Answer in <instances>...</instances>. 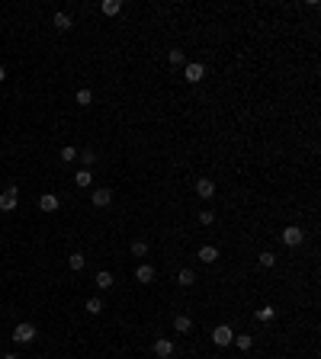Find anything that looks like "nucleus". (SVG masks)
<instances>
[{
  "instance_id": "nucleus-1",
  "label": "nucleus",
  "mask_w": 321,
  "mask_h": 359,
  "mask_svg": "<svg viewBox=\"0 0 321 359\" xmlns=\"http://www.w3.org/2000/svg\"><path fill=\"white\" fill-rule=\"evenodd\" d=\"M16 205H20V186H16V183H10V186H7V192H0V212H13Z\"/></svg>"
},
{
  "instance_id": "nucleus-2",
  "label": "nucleus",
  "mask_w": 321,
  "mask_h": 359,
  "mask_svg": "<svg viewBox=\"0 0 321 359\" xmlns=\"http://www.w3.org/2000/svg\"><path fill=\"white\" fill-rule=\"evenodd\" d=\"M13 340H16V343H32V340H36V327H32L29 321L16 324V327H13Z\"/></svg>"
},
{
  "instance_id": "nucleus-3",
  "label": "nucleus",
  "mask_w": 321,
  "mask_h": 359,
  "mask_svg": "<svg viewBox=\"0 0 321 359\" xmlns=\"http://www.w3.org/2000/svg\"><path fill=\"white\" fill-rule=\"evenodd\" d=\"M302 241H305V231H302L299 225H289V228H283V244H286V247H299Z\"/></svg>"
},
{
  "instance_id": "nucleus-4",
  "label": "nucleus",
  "mask_w": 321,
  "mask_h": 359,
  "mask_svg": "<svg viewBox=\"0 0 321 359\" xmlns=\"http://www.w3.org/2000/svg\"><path fill=\"white\" fill-rule=\"evenodd\" d=\"M231 340H235V330H231L228 324H219V327H212V343H215V346H228Z\"/></svg>"
},
{
  "instance_id": "nucleus-5",
  "label": "nucleus",
  "mask_w": 321,
  "mask_h": 359,
  "mask_svg": "<svg viewBox=\"0 0 321 359\" xmlns=\"http://www.w3.org/2000/svg\"><path fill=\"white\" fill-rule=\"evenodd\" d=\"M183 77H186L189 84H199L206 77V67L199 64V61H189V64H183Z\"/></svg>"
},
{
  "instance_id": "nucleus-6",
  "label": "nucleus",
  "mask_w": 321,
  "mask_h": 359,
  "mask_svg": "<svg viewBox=\"0 0 321 359\" xmlns=\"http://www.w3.org/2000/svg\"><path fill=\"white\" fill-rule=\"evenodd\" d=\"M154 356H158V359H170L173 356V340H167V337L154 340Z\"/></svg>"
},
{
  "instance_id": "nucleus-7",
  "label": "nucleus",
  "mask_w": 321,
  "mask_h": 359,
  "mask_svg": "<svg viewBox=\"0 0 321 359\" xmlns=\"http://www.w3.org/2000/svg\"><path fill=\"white\" fill-rule=\"evenodd\" d=\"M196 196L199 199H212L215 196V183L212 180H196Z\"/></svg>"
},
{
  "instance_id": "nucleus-8",
  "label": "nucleus",
  "mask_w": 321,
  "mask_h": 359,
  "mask_svg": "<svg viewBox=\"0 0 321 359\" xmlns=\"http://www.w3.org/2000/svg\"><path fill=\"white\" fill-rule=\"evenodd\" d=\"M58 205H61V202H58L55 192H45V196L39 199V208H42V212H58Z\"/></svg>"
},
{
  "instance_id": "nucleus-9",
  "label": "nucleus",
  "mask_w": 321,
  "mask_h": 359,
  "mask_svg": "<svg viewBox=\"0 0 321 359\" xmlns=\"http://www.w3.org/2000/svg\"><path fill=\"white\" fill-rule=\"evenodd\" d=\"M173 330H177V334H189V330H193V321H189L186 314H173Z\"/></svg>"
},
{
  "instance_id": "nucleus-10",
  "label": "nucleus",
  "mask_w": 321,
  "mask_h": 359,
  "mask_svg": "<svg viewBox=\"0 0 321 359\" xmlns=\"http://www.w3.org/2000/svg\"><path fill=\"white\" fill-rule=\"evenodd\" d=\"M112 202V192L109 189H93V205L97 208H106Z\"/></svg>"
},
{
  "instance_id": "nucleus-11",
  "label": "nucleus",
  "mask_w": 321,
  "mask_h": 359,
  "mask_svg": "<svg viewBox=\"0 0 321 359\" xmlns=\"http://www.w3.org/2000/svg\"><path fill=\"white\" fill-rule=\"evenodd\" d=\"M135 279H138V282H154V266L151 263H142V266L135 269Z\"/></svg>"
},
{
  "instance_id": "nucleus-12",
  "label": "nucleus",
  "mask_w": 321,
  "mask_h": 359,
  "mask_svg": "<svg viewBox=\"0 0 321 359\" xmlns=\"http://www.w3.org/2000/svg\"><path fill=\"white\" fill-rule=\"evenodd\" d=\"M51 23H55V29H61V32H68V29H71V16H68V13H61V10H58L55 16H51Z\"/></svg>"
},
{
  "instance_id": "nucleus-13",
  "label": "nucleus",
  "mask_w": 321,
  "mask_h": 359,
  "mask_svg": "<svg viewBox=\"0 0 321 359\" xmlns=\"http://www.w3.org/2000/svg\"><path fill=\"white\" fill-rule=\"evenodd\" d=\"M199 260H203V263H215V260H219V250L206 244V247H199Z\"/></svg>"
},
{
  "instance_id": "nucleus-14",
  "label": "nucleus",
  "mask_w": 321,
  "mask_h": 359,
  "mask_svg": "<svg viewBox=\"0 0 321 359\" xmlns=\"http://www.w3.org/2000/svg\"><path fill=\"white\" fill-rule=\"evenodd\" d=\"M77 157H81V164H84V170H90L93 164H97V151H90V148H87V151H77Z\"/></svg>"
},
{
  "instance_id": "nucleus-15",
  "label": "nucleus",
  "mask_w": 321,
  "mask_h": 359,
  "mask_svg": "<svg viewBox=\"0 0 321 359\" xmlns=\"http://www.w3.org/2000/svg\"><path fill=\"white\" fill-rule=\"evenodd\" d=\"M196 282V273L193 269H180V276H177V285H183V289H189Z\"/></svg>"
},
{
  "instance_id": "nucleus-16",
  "label": "nucleus",
  "mask_w": 321,
  "mask_h": 359,
  "mask_svg": "<svg viewBox=\"0 0 321 359\" xmlns=\"http://www.w3.org/2000/svg\"><path fill=\"white\" fill-rule=\"evenodd\" d=\"M167 61H170V67H180V64H186V55L180 48H173V51H167Z\"/></svg>"
},
{
  "instance_id": "nucleus-17",
  "label": "nucleus",
  "mask_w": 321,
  "mask_h": 359,
  "mask_svg": "<svg viewBox=\"0 0 321 359\" xmlns=\"http://www.w3.org/2000/svg\"><path fill=\"white\" fill-rule=\"evenodd\" d=\"M68 263H71L74 273H81V269L87 266V260H84V253H71V257H68Z\"/></svg>"
},
{
  "instance_id": "nucleus-18",
  "label": "nucleus",
  "mask_w": 321,
  "mask_h": 359,
  "mask_svg": "<svg viewBox=\"0 0 321 359\" xmlns=\"http://www.w3.org/2000/svg\"><path fill=\"white\" fill-rule=\"evenodd\" d=\"M97 289H112V273L100 269V273H97Z\"/></svg>"
},
{
  "instance_id": "nucleus-19",
  "label": "nucleus",
  "mask_w": 321,
  "mask_h": 359,
  "mask_svg": "<svg viewBox=\"0 0 321 359\" xmlns=\"http://www.w3.org/2000/svg\"><path fill=\"white\" fill-rule=\"evenodd\" d=\"M119 10H122V4H119V0H103V13H106V16H116Z\"/></svg>"
},
{
  "instance_id": "nucleus-20",
  "label": "nucleus",
  "mask_w": 321,
  "mask_h": 359,
  "mask_svg": "<svg viewBox=\"0 0 321 359\" xmlns=\"http://www.w3.org/2000/svg\"><path fill=\"white\" fill-rule=\"evenodd\" d=\"M231 343H238V349H250V346H254V337H250V334H238Z\"/></svg>"
},
{
  "instance_id": "nucleus-21",
  "label": "nucleus",
  "mask_w": 321,
  "mask_h": 359,
  "mask_svg": "<svg viewBox=\"0 0 321 359\" xmlns=\"http://www.w3.org/2000/svg\"><path fill=\"white\" fill-rule=\"evenodd\" d=\"M74 100H77V106H90V103H93V93L84 87V90H77V96H74Z\"/></svg>"
},
{
  "instance_id": "nucleus-22",
  "label": "nucleus",
  "mask_w": 321,
  "mask_h": 359,
  "mask_svg": "<svg viewBox=\"0 0 321 359\" xmlns=\"http://www.w3.org/2000/svg\"><path fill=\"white\" fill-rule=\"evenodd\" d=\"M257 318L260 321H273L276 318V308H273V305H264V308H257Z\"/></svg>"
},
{
  "instance_id": "nucleus-23",
  "label": "nucleus",
  "mask_w": 321,
  "mask_h": 359,
  "mask_svg": "<svg viewBox=\"0 0 321 359\" xmlns=\"http://www.w3.org/2000/svg\"><path fill=\"white\" fill-rule=\"evenodd\" d=\"M260 266H267V269H270V266H276V253L264 250V253H260Z\"/></svg>"
},
{
  "instance_id": "nucleus-24",
  "label": "nucleus",
  "mask_w": 321,
  "mask_h": 359,
  "mask_svg": "<svg viewBox=\"0 0 321 359\" xmlns=\"http://www.w3.org/2000/svg\"><path fill=\"white\" fill-rule=\"evenodd\" d=\"M74 183H77V186H90V183H93L90 170H81V173H77V177H74Z\"/></svg>"
},
{
  "instance_id": "nucleus-25",
  "label": "nucleus",
  "mask_w": 321,
  "mask_h": 359,
  "mask_svg": "<svg viewBox=\"0 0 321 359\" xmlns=\"http://www.w3.org/2000/svg\"><path fill=\"white\" fill-rule=\"evenodd\" d=\"M132 253H135V257H145V253H148V241H135L132 244Z\"/></svg>"
},
{
  "instance_id": "nucleus-26",
  "label": "nucleus",
  "mask_w": 321,
  "mask_h": 359,
  "mask_svg": "<svg viewBox=\"0 0 321 359\" xmlns=\"http://www.w3.org/2000/svg\"><path fill=\"white\" fill-rule=\"evenodd\" d=\"M61 161H65V164L77 161V151H74V148H61Z\"/></svg>"
},
{
  "instance_id": "nucleus-27",
  "label": "nucleus",
  "mask_w": 321,
  "mask_h": 359,
  "mask_svg": "<svg viewBox=\"0 0 321 359\" xmlns=\"http://www.w3.org/2000/svg\"><path fill=\"white\" fill-rule=\"evenodd\" d=\"M87 311H90V314H100V311H103V302H100V299H90V302H87Z\"/></svg>"
},
{
  "instance_id": "nucleus-28",
  "label": "nucleus",
  "mask_w": 321,
  "mask_h": 359,
  "mask_svg": "<svg viewBox=\"0 0 321 359\" xmlns=\"http://www.w3.org/2000/svg\"><path fill=\"white\" fill-rule=\"evenodd\" d=\"M212 222H215V215L209 208H203V212H199V225H212Z\"/></svg>"
},
{
  "instance_id": "nucleus-29",
  "label": "nucleus",
  "mask_w": 321,
  "mask_h": 359,
  "mask_svg": "<svg viewBox=\"0 0 321 359\" xmlns=\"http://www.w3.org/2000/svg\"><path fill=\"white\" fill-rule=\"evenodd\" d=\"M0 81H7V67L4 64H0Z\"/></svg>"
},
{
  "instance_id": "nucleus-30",
  "label": "nucleus",
  "mask_w": 321,
  "mask_h": 359,
  "mask_svg": "<svg viewBox=\"0 0 321 359\" xmlns=\"http://www.w3.org/2000/svg\"><path fill=\"white\" fill-rule=\"evenodd\" d=\"M4 359H20V356H13V353H7V356H4Z\"/></svg>"
},
{
  "instance_id": "nucleus-31",
  "label": "nucleus",
  "mask_w": 321,
  "mask_h": 359,
  "mask_svg": "<svg viewBox=\"0 0 321 359\" xmlns=\"http://www.w3.org/2000/svg\"><path fill=\"white\" fill-rule=\"evenodd\" d=\"M39 359H45V356H39Z\"/></svg>"
}]
</instances>
